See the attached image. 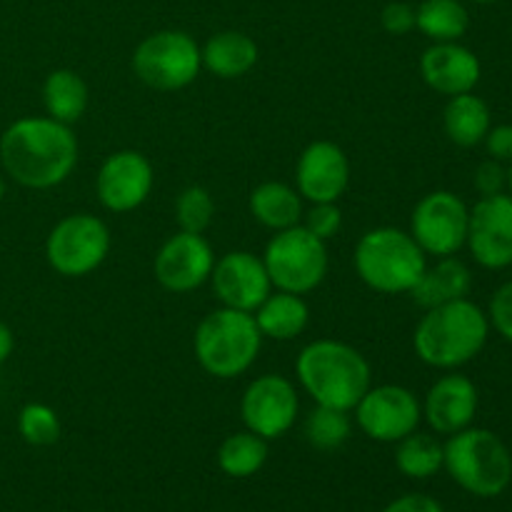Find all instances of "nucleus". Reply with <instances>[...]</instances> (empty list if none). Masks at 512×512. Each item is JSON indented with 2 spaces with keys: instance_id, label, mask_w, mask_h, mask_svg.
Returning a JSON list of instances; mask_svg holds the SVG:
<instances>
[{
  "instance_id": "obj_7",
  "label": "nucleus",
  "mask_w": 512,
  "mask_h": 512,
  "mask_svg": "<svg viewBox=\"0 0 512 512\" xmlns=\"http://www.w3.org/2000/svg\"><path fill=\"white\" fill-rule=\"evenodd\" d=\"M270 283L283 293L305 295L318 288L328 275V248L303 225L280 230L263 253Z\"/></svg>"
},
{
  "instance_id": "obj_5",
  "label": "nucleus",
  "mask_w": 512,
  "mask_h": 512,
  "mask_svg": "<svg viewBox=\"0 0 512 512\" xmlns=\"http://www.w3.org/2000/svg\"><path fill=\"white\" fill-rule=\"evenodd\" d=\"M355 273L383 295L410 293L425 273V253L415 238L398 228L368 230L355 245Z\"/></svg>"
},
{
  "instance_id": "obj_12",
  "label": "nucleus",
  "mask_w": 512,
  "mask_h": 512,
  "mask_svg": "<svg viewBox=\"0 0 512 512\" xmlns=\"http://www.w3.org/2000/svg\"><path fill=\"white\" fill-rule=\"evenodd\" d=\"M298 393L283 375H260L245 388L240 398V415L250 433L275 440L288 433L298 418Z\"/></svg>"
},
{
  "instance_id": "obj_23",
  "label": "nucleus",
  "mask_w": 512,
  "mask_h": 512,
  "mask_svg": "<svg viewBox=\"0 0 512 512\" xmlns=\"http://www.w3.org/2000/svg\"><path fill=\"white\" fill-rule=\"evenodd\" d=\"M250 213H253V218L260 225L280 233V230L300 225V218H303V198L290 185L270 180V183L258 185L250 193Z\"/></svg>"
},
{
  "instance_id": "obj_22",
  "label": "nucleus",
  "mask_w": 512,
  "mask_h": 512,
  "mask_svg": "<svg viewBox=\"0 0 512 512\" xmlns=\"http://www.w3.org/2000/svg\"><path fill=\"white\" fill-rule=\"evenodd\" d=\"M263 338L273 340H293L308 328L310 308L300 295L295 293H270L258 310L253 313Z\"/></svg>"
},
{
  "instance_id": "obj_3",
  "label": "nucleus",
  "mask_w": 512,
  "mask_h": 512,
  "mask_svg": "<svg viewBox=\"0 0 512 512\" xmlns=\"http://www.w3.org/2000/svg\"><path fill=\"white\" fill-rule=\"evenodd\" d=\"M490 320L468 298L428 308L413 335L418 358L438 370L470 363L488 343Z\"/></svg>"
},
{
  "instance_id": "obj_17",
  "label": "nucleus",
  "mask_w": 512,
  "mask_h": 512,
  "mask_svg": "<svg viewBox=\"0 0 512 512\" xmlns=\"http://www.w3.org/2000/svg\"><path fill=\"white\" fill-rule=\"evenodd\" d=\"M295 183L300 198H308L310 203H338L350 183L348 155L330 140H315L300 153Z\"/></svg>"
},
{
  "instance_id": "obj_33",
  "label": "nucleus",
  "mask_w": 512,
  "mask_h": 512,
  "mask_svg": "<svg viewBox=\"0 0 512 512\" xmlns=\"http://www.w3.org/2000/svg\"><path fill=\"white\" fill-rule=\"evenodd\" d=\"M488 315V320L495 325V330H498L508 343H512V280L495 290L493 300H490Z\"/></svg>"
},
{
  "instance_id": "obj_26",
  "label": "nucleus",
  "mask_w": 512,
  "mask_h": 512,
  "mask_svg": "<svg viewBox=\"0 0 512 512\" xmlns=\"http://www.w3.org/2000/svg\"><path fill=\"white\" fill-rule=\"evenodd\" d=\"M470 15L460 0H423L415 8V28L435 43H455L468 33Z\"/></svg>"
},
{
  "instance_id": "obj_39",
  "label": "nucleus",
  "mask_w": 512,
  "mask_h": 512,
  "mask_svg": "<svg viewBox=\"0 0 512 512\" xmlns=\"http://www.w3.org/2000/svg\"><path fill=\"white\" fill-rule=\"evenodd\" d=\"M508 188L512 190V160H510V168H508Z\"/></svg>"
},
{
  "instance_id": "obj_30",
  "label": "nucleus",
  "mask_w": 512,
  "mask_h": 512,
  "mask_svg": "<svg viewBox=\"0 0 512 512\" xmlns=\"http://www.w3.org/2000/svg\"><path fill=\"white\" fill-rule=\"evenodd\" d=\"M215 215L213 195L200 185H190L175 200V220L183 233L203 235L210 228Z\"/></svg>"
},
{
  "instance_id": "obj_25",
  "label": "nucleus",
  "mask_w": 512,
  "mask_h": 512,
  "mask_svg": "<svg viewBox=\"0 0 512 512\" xmlns=\"http://www.w3.org/2000/svg\"><path fill=\"white\" fill-rule=\"evenodd\" d=\"M43 105L48 118L63 125L78 123L88 108V85L75 70H53L43 83Z\"/></svg>"
},
{
  "instance_id": "obj_15",
  "label": "nucleus",
  "mask_w": 512,
  "mask_h": 512,
  "mask_svg": "<svg viewBox=\"0 0 512 512\" xmlns=\"http://www.w3.org/2000/svg\"><path fill=\"white\" fill-rule=\"evenodd\" d=\"M210 283L225 308L243 310V313H255L258 305L273 293L263 258H255L248 250H233L223 255L213 265Z\"/></svg>"
},
{
  "instance_id": "obj_29",
  "label": "nucleus",
  "mask_w": 512,
  "mask_h": 512,
  "mask_svg": "<svg viewBox=\"0 0 512 512\" xmlns=\"http://www.w3.org/2000/svg\"><path fill=\"white\" fill-rule=\"evenodd\" d=\"M350 430H353V423H350L345 410L318 405V408L305 418V440H308L313 448L325 450V453L343 448L345 440L350 438Z\"/></svg>"
},
{
  "instance_id": "obj_28",
  "label": "nucleus",
  "mask_w": 512,
  "mask_h": 512,
  "mask_svg": "<svg viewBox=\"0 0 512 512\" xmlns=\"http://www.w3.org/2000/svg\"><path fill=\"white\" fill-rule=\"evenodd\" d=\"M443 458V443L425 433L405 435L403 440H398V450H395V465L405 478L413 480L433 478L438 470H443Z\"/></svg>"
},
{
  "instance_id": "obj_24",
  "label": "nucleus",
  "mask_w": 512,
  "mask_h": 512,
  "mask_svg": "<svg viewBox=\"0 0 512 512\" xmlns=\"http://www.w3.org/2000/svg\"><path fill=\"white\" fill-rule=\"evenodd\" d=\"M445 135L460 148H473L483 143L490 130V108L483 98L473 93L453 95L443 113Z\"/></svg>"
},
{
  "instance_id": "obj_41",
  "label": "nucleus",
  "mask_w": 512,
  "mask_h": 512,
  "mask_svg": "<svg viewBox=\"0 0 512 512\" xmlns=\"http://www.w3.org/2000/svg\"><path fill=\"white\" fill-rule=\"evenodd\" d=\"M473 3H495V0H473Z\"/></svg>"
},
{
  "instance_id": "obj_8",
  "label": "nucleus",
  "mask_w": 512,
  "mask_h": 512,
  "mask_svg": "<svg viewBox=\"0 0 512 512\" xmlns=\"http://www.w3.org/2000/svg\"><path fill=\"white\" fill-rule=\"evenodd\" d=\"M203 68L200 45L183 30H158L135 48L133 70L148 88H188Z\"/></svg>"
},
{
  "instance_id": "obj_27",
  "label": "nucleus",
  "mask_w": 512,
  "mask_h": 512,
  "mask_svg": "<svg viewBox=\"0 0 512 512\" xmlns=\"http://www.w3.org/2000/svg\"><path fill=\"white\" fill-rule=\"evenodd\" d=\"M265 460H268V440L250 430L228 435L218 450V465L228 478H250L263 468Z\"/></svg>"
},
{
  "instance_id": "obj_9",
  "label": "nucleus",
  "mask_w": 512,
  "mask_h": 512,
  "mask_svg": "<svg viewBox=\"0 0 512 512\" xmlns=\"http://www.w3.org/2000/svg\"><path fill=\"white\" fill-rule=\"evenodd\" d=\"M110 253V230L90 213L60 220L45 240V258L63 278H83L98 270Z\"/></svg>"
},
{
  "instance_id": "obj_19",
  "label": "nucleus",
  "mask_w": 512,
  "mask_h": 512,
  "mask_svg": "<svg viewBox=\"0 0 512 512\" xmlns=\"http://www.w3.org/2000/svg\"><path fill=\"white\" fill-rule=\"evenodd\" d=\"M423 80L443 95L473 93L480 83V60L470 48L455 43H435L420 58Z\"/></svg>"
},
{
  "instance_id": "obj_2",
  "label": "nucleus",
  "mask_w": 512,
  "mask_h": 512,
  "mask_svg": "<svg viewBox=\"0 0 512 512\" xmlns=\"http://www.w3.org/2000/svg\"><path fill=\"white\" fill-rule=\"evenodd\" d=\"M295 373L315 403L345 413H350L370 388L368 360L360 350L340 340H315L305 345Z\"/></svg>"
},
{
  "instance_id": "obj_6",
  "label": "nucleus",
  "mask_w": 512,
  "mask_h": 512,
  "mask_svg": "<svg viewBox=\"0 0 512 512\" xmlns=\"http://www.w3.org/2000/svg\"><path fill=\"white\" fill-rule=\"evenodd\" d=\"M443 468L475 498H498L512 483V455L508 445L485 428H465L443 445Z\"/></svg>"
},
{
  "instance_id": "obj_11",
  "label": "nucleus",
  "mask_w": 512,
  "mask_h": 512,
  "mask_svg": "<svg viewBox=\"0 0 512 512\" xmlns=\"http://www.w3.org/2000/svg\"><path fill=\"white\" fill-rule=\"evenodd\" d=\"M358 428L378 443H398L405 435L415 433L423 418L418 398L403 385H378L355 405Z\"/></svg>"
},
{
  "instance_id": "obj_31",
  "label": "nucleus",
  "mask_w": 512,
  "mask_h": 512,
  "mask_svg": "<svg viewBox=\"0 0 512 512\" xmlns=\"http://www.w3.org/2000/svg\"><path fill=\"white\" fill-rule=\"evenodd\" d=\"M20 438L35 448H48L60 438V420L53 408L43 403H28L18 415Z\"/></svg>"
},
{
  "instance_id": "obj_14",
  "label": "nucleus",
  "mask_w": 512,
  "mask_h": 512,
  "mask_svg": "<svg viewBox=\"0 0 512 512\" xmlns=\"http://www.w3.org/2000/svg\"><path fill=\"white\" fill-rule=\"evenodd\" d=\"M155 173L150 160L138 150L108 155L95 178V193L110 213H130L148 200Z\"/></svg>"
},
{
  "instance_id": "obj_34",
  "label": "nucleus",
  "mask_w": 512,
  "mask_h": 512,
  "mask_svg": "<svg viewBox=\"0 0 512 512\" xmlns=\"http://www.w3.org/2000/svg\"><path fill=\"white\" fill-rule=\"evenodd\" d=\"M383 30L390 35H408L415 28V8L410 3H388L380 13Z\"/></svg>"
},
{
  "instance_id": "obj_4",
  "label": "nucleus",
  "mask_w": 512,
  "mask_h": 512,
  "mask_svg": "<svg viewBox=\"0 0 512 512\" xmlns=\"http://www.w3.org/2000/svg\"><path fill=\"white\" fill-rule=\"evenodd\" d=\"M263 333L253 313L218 308L205 315L195 328L193 348L200 368L220 380L243 375L258 360Z\"/></svg>"
},
{
  "instance_id": "obj_40",
  "label": "nucleus",
  "mask_w": 512,
  "mask_h": 512,
  "mask_svg": "<svg viewBox=\"0 0 512 512\" xmlns=\"http://www.w3.org/2000/svg\"><path fill=\"white\" fill-rule=\"evenodd\" d=\"M3 190H5V185H3V178H0V198H3Z\"/></svg>"
},
{
  "instance_id": "obj_36",
  "label": "nucleus",
  "mask_w": 512,
  "mask_h": 512,
  "mask_svg": "<svg viewBox=\"0 0 512 512\" xmlns=\"http://www.w3.org/2000/svg\"><path fill=\"white\" fill-rule=\"evenodd\" d=\"M485 148L488 155L498 163H510L512 160V125H498L490 128L485 135Z\"/></svg>"
},
{
  "instance_id": "obj_13",
  "label": "nucleus",
  "mask_w": 512,
  "mask_h": 512,
  "mask_svg": "<svg viewBox=\"0 0 512 512\" xmlns=\"http://www.w3.org/2000/svg\"><path fill=\"white\" fill-rule=\"evenodd\" d=\"M473 258L488 270L512 265V195H485L468 218V240Z\"/></svg>"
},
{
  "instance_id": "obj_37",
  "label": "nucleus",
  "mask_w": 512,
  "mask_h": 512,
  "mask_svg": "<svg viewBox=\"0 0 512 512\" xmlns=\"http://www.w3.org/2000/svg\"><path fill=\"white\" fill-rule=\"evenodd\" d=\"M383 512H445L443 505L435 498L423 493H408L403 498L393 500Z\"/></svg>"
},
{
  "instance_id": "obj_35",
  "label": "nucleus",
  "mask_w": 512,
  "mask_h": 512,
  "mask_svg": "<svg viewBox=\"0 0 512 512\" xmlns=\"http://www.w3.org/2000/svg\"><path fill=\"white\" fill-rule=\"evenodd\" d=\"M508 185V170L498 163V160H485L475 170V188L483 195H498L503 193V188Z\"/></svg>"
},
{
  "instance_id": "obj_32",
  "label": "nucleus",
  "mask_w": 512,
  "mask_h": 512,
  "mask_svg": "<svg viewBox=\"0 0 512 512\" xmlns=\"http://www.w3.org/2000/svg\"><path fill=\"white\" fill-rule=\"evenodd\" d=\"M340 225H343V213L335 203H313V208L305 213V230L320 240H330L338 235Z\"/></svg>"
},
{
  "instance_id": "obj_21",
  "label": "nucleus",
  "mask_w": 512,
  "mask_h": 512,
  "mask_svg": "<svg viewBox=\"0 0 512 512\" xmlns=\"http://www.w3.org/2000/svg\"><path fill=\"white\" fill-rule=\"evenodd\" d=\"M470 285H473V275H470L468 265L448 255V258H440L433 268H425L410 295L420 308L428 310L468 298Z\"/></svg>"
},
{
  "instance_id": "obj_10",
  "label": "nucleus",
  "mask_w": 512,
  "mask_h": 512,
  "mask_svg": "<svg viewBox=\"0 0 512 512\" xmlns=\"http://www.w3.org/2000/svg\"><path fill=\"white\" fill-rule=\"evenodd\" d=\"M470 208L450 190L428 193L413 210L410 235L423 248L425 255L448 258L455 255L468 240Z\"/></svg>"
},
{
  "instance_id": "obj_16",
  "label": "nucleus",
  "mask_w": 512,
  "mask_h": 512,
  "mask_svg": "<svg viewBox=\"0 0 512 512\" xmlns=\"http://www.w3.org/2000/svg\"><path fill=\"white\" fill-rule=\"evenodd\" d=\"M215 255L208 240L198 233L168 238L155 255V278L170 293H190L200 288L213 273Z\"/></svg>"
},
{
  "instance_id": "obj_18",
  "label": "nucleus",
  "mask_w": 512,
  "mask_h": 512,
  "mask_svg": "<svg viewBox=\"0 0 512 512\" xmlns=\"http://www.w3.org/2000/svg\"><path fill=\"white\" fill-rule=\"evenodd\" d=\"M475 413H478V388L465 375H443L425 395L423 415L430 428L440 435H455L470 428Z\"/></svg>"
},
{
  "instance_id": "obj_1",
  "label": "nucleus",
  "mask_w": 512,
  "mask_h": 512,
  "mask_svg": "<svg viewBox=\"0 0 512 512\" xmlns=\"http://www.w3.org/2000/svg\"><path fill=\"white\" fill-rule=\"evenodd\" d=\"M0 163L23 188H55L75 170L78 140L70 125L53 118H20L0 135Z\"/></svg>"
},
{
  "instance_id": "obj_38",
  "label": "nucleus",
  "mask_w": 512,
  "mask_h": 512,
  "mask_svg": "<svg viewBox=\"0 0 512 512\" xmlns=\"http://www.w3.org/2000/svg\"><path fill=\"white\" fill-rule=\"evenodd\" d=\"M13 348H15L13 330H10L5 323H0V365L13 355Z\"/></svg>"
},
{
  "instance_id": "obj_20",
  "label": "nucleus",
  "mask_w": 512,
  "mask_h": 512,
  "mask_svg": "<svg viewBox=\"0 0 512 512\" xmlns=\"http://www.w3.org/2000/svg\"><path fill=\"white\" fill-rule=\"evenodd\" d=\"M258 55L260 50L255 40L240 30H223V33L210 35L208 43L200 48L203 68H208L210 73L223 80L243 78L245 73L255 68Z\"/></svg>"
}]
</instances>
